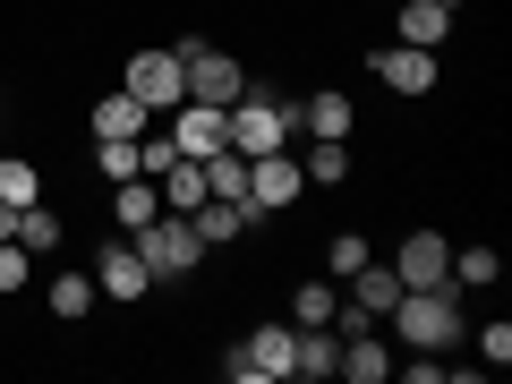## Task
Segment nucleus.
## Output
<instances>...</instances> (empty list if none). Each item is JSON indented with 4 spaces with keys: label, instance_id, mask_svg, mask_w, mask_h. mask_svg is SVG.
<instances>
[{
    "label": "nucleus",
    "instance_id": "11",
    "mask_svg": "<svg viewBox=\"0 0 512 384\" xmlns=\"http://www.w3.org/2000/svg\"><path fill=\"white\" fill-rule=\"evenodd\" d=\"M333 376H350V384H384L393 376V342H376V333H342V359H333Z\"/></svg>",
    "mask_w": 512,
    "mask_h": 384
},
{
    "label": "nucleus",
    "instance_id": "14",
    "mask_svg": "<svg viewBox=\"0 0 512 384\" xmlns=\"http://www.w3.org/2000/svg\"><path fill=\"white\" fill-rule=\"evenodd\" d=\"M154 188H163V214H197V205H205V163H197V154H180V163L154 171Z\"/></svg>",
    "mask_w": 512,
    "mask_h": 384
},
{
    "label": "nucleus",
    "instance_id": "2",
    "mask_svg": "<svg viewBox=\"0 0 512 384\" xmlns=\"http://www.w3.org/2000/svg\"><path fill=\"white\" fill-rule=\"evenodd\" d=\"M393 333H402L410 350H453L461 342V291H453V282H436V291H402V299H393Z\"/></svg>",
    "mask_w": 512,
    "mask_h": 384
},
{
    "label": "nucleus",
    "instance_id": "15",
    "mask_svg": "<svg viewBox=\"0 0 512 384\" xmlns=\"http://www.w3.org/2000/svg\"><path fill=\"white\" fill-rule=\"evenodd\" d=\"M291 120L308 128V137H350V94L342 86H316L308 103H291Z\"/></svg>",
    "mask_w": 512,
    "mask_h": 384
},
{
    "label": "nucleus",
    "instance_id": "32",
    "mask_svg": "<svg viewBox=\"0 0 512 384\" xmlns=\"http://www.w3.org/2000/svg\"><path fill=\"white\" fill-rule=\"evenodd\" d=\"M444 9H461V0H444Z\"/></svg>",
    "mask_w": 512,
    "mask_h": 384
},
{
    "label": "nucleus",
    "instance_id": "29",
    "mask_svg": "<svg viewBox=\"0 0 512 384\" xmlns=\"http://www.w3.org/2000/svg\"><path fill=\"white\" fill-rule=\"evenodd\" d=\"M26 274H35V256L18 239H0V291H26Z\"/></svg>",
    "mask_w": 512,
    "mask_h": 384
},
{
    "label": "nucleus",
    "instance_id": "30",
    "mask_svg": "<svg viewBox=\"0 0 512 384\" xmlns=\"http://www.w3.org/2000/svg\"><path fill=\"white\" fill-rule=\"evenodd\" d=\"M478 359H487V367H512V325H487V333H478Z\"/></svg>",
    "mask_w": 512,
    "mask_h": 384
},
{
    "label": "nucleus",
    "instance_id": "26",
    "mask_svg": "<svg viewBox=\"0 0 512 384\" xmlns=\"http://www.w3.org/2000/svg\"><path fill=\"white\" fill-rule=\"evenodd\" d=\"M94 299H103V291H94V274H60L52 282V316H69V325L94 308Z\"/></svg>",
    "mask_w": 512,
    "mask_h": 384
},
{
    "label": "nucleus",
    "instance_id": "12",
    "mask_svg": "<svg viewBox=\"0 0 512 384\" xmlns=\"http://www.w3.org/2000/svg\"><path fill=\"white\" fill-rule=\"evenodd\" d=\"M146 120H154V111L137 103V94H128V86L94 94V111H86V128H94V137H146Z\"/></svg>",
    "mask_w": 512,
    "mask_h": 384
},
{
    "label": "nucleus",
    "instance_id": "16",
    "mask_svg": "<svg viewBox=\"0 0 512 384\" xmlns=\"http://www.w3.org/2000/svg\"><path fill=\"white\" fill-rule=\"evenodd\" d=\"M393 299H402V274L367 256L359 274H350V308H359V316H393Z\"/></svg>",
    "mask_w": 512,
    "mask_h": 384
},
{
    "label": "nucleus",
    "instance_id": "10",
    "mask_svg": "<svg viewBox=\"0 0 512 384\" xmlns=\"http://www.w3.org/2000/svg\"><path fill=\"white\" fill-rule=\"evenodd\" d=\"M163 137H171L180 154H197V163H205V154H222V146H231V128H222V111H214V103H180V111H171V128H163Z\"/></svg>",
    "mask_w": 512,
    "mask_h": 384
},
{
    "label": "nucleus",
    "instance_id": "8",
    "mask_svg": "<svg viewBox=\"0 0 512 384\" xmlns=\"http://www.w3.org/2000/svg\"><path fill=\"white\" fill-rule=\"evenodd\" d=\"M94 291H103V299H146L154 291L137 239H103V248H94Z\"/></svg>",
    "mask_w": 512,
    "mask_h": 384
},
{
    "label": "nucleus",
    "instance_id": "27",
    "mask_svg": "<svg viewBox=\"0 0 512 384\" xmlns=\"http://www.w3.org/2000/svg\"><path fill=\"white\" fill-rule=\"evenodd\" d=\"M94 163H103V180H137V137H94Z\"/></svg>",
    "mask_w": 512,
    "mask_h": 384
},
{
    "label": "nucleus",
    "instance_id": "9",
    "mask_svg": "<svg viewBox=\"0 0 512 384\" xmlns=\"http://www.w3.org/2000/svg\"><path fill=\"white\" fill-rule=\"evenodd\" d=\"M367 69H376V86H393V94H427L436 86V52H419V43H384Z\"/></svg>",
    "mask_w": 512,
    "mask_h": 384
},
{
    "label": "nucleus",
    "instance_id": "19",
    "mask_svg": "<svg viewBox=\"0 0 512 384\" xmlns=\"http://www.w3.org/2000/svg\"><path fill=\"white\" fill-rule=\"evenodd\" d=\"M444 35H453V9H444V0H410V9H402V35H393V43H419V52H436Z\"/></svg>",
    "mask_w": 512,
    "mask_h": 384
},
{
    "label": "nucleus",
    "instance_id": "6",
    "mask_svg": "<svg viewBox=\"0 0 512 384\" xmlns=\"http://www.w3.org/2000/svg\"><path fill=\"white\" fill-rule=\"evenodd\" d=\"M120 86L137 94L146 111H180V103H188V60H180V43H171V52H137V60L120 69Z\"/></svg>",
    "mask_w": 512,
    "mask_h": 384
},
{
    "label": "nucleus",
    "instance_id": "1",
    "mask_svg": "<svg viewBox=\"0 0 512 384\" xmlns=\"http://www.w3.org/2000/svg\"><path fill=\"white\" fill-rule=\"evenodd\" d=\"M222 128H231V154H282L299 120H291V94L282 86H248L231 111H222Z\"/></svg>",
    "mask_w": 512,
    "mask_h": 384
},
{
    "label": "nucleus",
    "instance_id": "4",
    "mask_svg": "<svg viewBox=\"0 0 512 384\" xmlns=\"http://www.w3.org/2000/svg\"><path fill=\"white\" fill-rule=\"evenodd\" d=\"M308 197V171H299V154L282 146V154H248V214L265 222V214H291V205Z\"/></svg>",
    "mask_w": 512,
    "mask_h": 384
},
{
    "label": "nucleus",
    "instance_id": "20",
    "mask_svg": "<svg viewBox=\"0 0 512 384\" xmlns=\"http://www.w3.org/2000/svg\"><path fill=\"white\" fill-rule=\"evenodd\" d=\"M188 222H197V239H205V248H222V239H239V231H248V205H231V197H205L197 205V214H188Z\"/></svg>",
    "mask_w": 512,
    "mask_h": 384
},
{
    "label": "nucleus",
    "instance_id": "13",
    "mask_svg": "<svg viewBox=\"0 0 512 384\" xmlns=\"http://www.w3.org/2000/svg\"><path fill=\"white\" fill-rule=\"evenodd\" d=\"M239 359H248L265 384H291V325H256L248 342H239Z\"/></svg>",
    "mask_w": 512,
    "mask_h": 384
},
{
    "label": "nucleus",
    "instance_id": "5",
    "mask_svg": "<svg viewBox=\"0 0 512 384\" xmlns=\"http://www.w3.org/2000/svg\"><path fill=\"white\" fill-rule=\"evenodd\" d=\"M180 60H188V103L231 111L239 94H248V69H239L231 52H214V43H197V35H188V43H180Z\"/></svg>",
    "mask_w": 512,
    "mask_h": 384
},
{
    "label": "nucleus",
    "instance_id": "18",
    "mask_svg": "<svg viewBox=\"0 0 512 384\" xmlns=\"http://www.w3.org/2000/svg\"><path fill=\"white\" fill-rule=\"evenodd\" d=\"M154 214H163V188H154L146 171H137V180H111V222L137 231V222H154Z\"/></svg>",
    "mask_w": 512,
    "mask_h": 384
},
{
    "label": "nucleus",
    "instance_id": "7",
    "mask_svg": "<svg viewBox=\"0 0 512 384\" xmlns=\"http://www.w3.org/2000/svg\"><path fill=\"white\" fill-rule=\"evenodd\" d=\"M393 274H402V291H436V282H453V239L419 222V231L393 248Z\"/></svg>",
    "mask_w": 512,
    "mask_h": 384
},
{
    "label": "nucleus",
    "instance_id": "24",
    "mask_svg": "<svg viewBox=\"0 0 512 384\" xmlns=\"http://www.w3.org/2000/svg\"><path fill=\"white\" fill-rule=\"evenodd\" d=\"M43 197V171L26 154H0V205H35Z\"/></svg>",
    "mask_w": 512,
    "mask_h": 384
},
{
    "label": "nucleus",
    "instance_id": "17",
    "mask_svg": "<svg viewBox=\"0 0 512 384\" xmlns=\"http://www.w3.org/2000/svg\"><path fill=\"white\" fill-rule=\"evenodd\" d=\"M299 171H308V188H342L350 180V137H308Z\"/></svg>",
    "mask_w": 512,
    "mask_h": 384
},
{
    "label": "nucleus",
    "instance_id": "21",
    "mask_svg": "<svg viewBox=\"0 0 512 384\" xmlns=\"http://www.w3.org/2000/svg\"><path fill=\"white\" fill-rule=\"evenodd\" d=\"M9 239H18L26 256H52V248H60V214H52L43 197H35V205H18V231H9Z\"/></svg>",
    "mask_w": 512,
    "mask_h": 384
},
{
    "label": "nucleus",
    "instance_id": "31",
    "mask_svg": "<svg viewBox=\"0 0 512 384\" xmlns=\"http://www.w3.org/2000/svg\"><path fill=\"white\" fill-rule=\"evenodd\" d=\"M393 367H402V376H410V384H444V367H436V359H427V350H419V359H393Z\"/></svg>",
    "mask_w": 512,
    "mask_h": 384
},
{
    "label": "nucleus",
    "instance_id": "23",
    "mask_svg": "<svg viewBox=\"0 0 512 384\" xmlns=\"http://www.w3.org/2000/svg\"><path fill=\"white\" fill-rule=\"evenodd\" d=\"M333 308H342V282H299L291 291V325H333Z\"/></svg>",
    "mask_w": 512,
    "mask_h": 384
},
{
    "label": "nucleus",
    "instance_id": "3",
    "mask_svg": "<svg viewBox=\"0 0 512 384\" xmlns=\"http://www.w3.org/2000/svg\"><path fill=\"white\" fill-rule=\"evenodd\" d=\"M137 256H146V274L154 282H180V274H197L205 265V239H197V222L188 214H154V222H137Z\"/></svg>",
    "mask_w": 512,
    "mask_h": 384
},
{
    "label": "nucleus",
    "instance_id": "28",
    "mask_svg": "<svg viewBox=\"0 0 512 384\" xmlns=\"http://www.w3.org/2000/svg\"><path fill=\"white\" fill-rule=\"evenodd\" d=\"M359 265H367V239H359V231H333V239H325V274H333V282H350Z\"/></svg>",
    "mask_w": 512,
    "mask_h": 384
},
{
    "label": "nucleus",
    "instance_id": "25",
    "mask_svg": "<svg viewBox=\"0 0 512 384\" xmlns=\"http://www.w3.org/2000/svg\"><path fill=\"white\" fill-rule=\"evenodd\" d=\"M504 274V256L495 248H453V291H478V282Z\"/></svg>",
    "mask_w": 512,
    "mask_h": 384
},
{
    "label": "nucleus",
    "instance_id": "22",
    "mask_svg": "<svg viewBox=\"0 0 512 384\" xmlns=\"http://www.w3.org/2000/svg\"><path fill=\"white\" fill-rule=\"evenodd\" d=\"M205 197H231V205H248V154H205Z\"/></svg>",
    "mask_w": 512,
    "mask_h": 384
}]
</instances>
